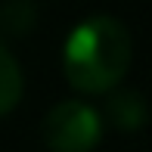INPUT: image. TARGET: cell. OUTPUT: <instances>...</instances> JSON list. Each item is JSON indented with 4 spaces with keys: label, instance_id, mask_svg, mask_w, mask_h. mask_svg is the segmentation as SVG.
<instances>
[{
    "label": "cell",
    "instance_id": "obj_2",
    "mask_svg": "<svg viewBox=\"0 0 152 152\" xmlns=\"http://www.w3.org/2000/svg\"><path fill=\"white\" fill-rule=\"evenodd\" d=\"M102 137V121L81 99H62L44 118V143L53 152H90Z\"/></svg>",
    "mask_w": 152,
    "mask_h": 152
},
{
    "label": "cell",
    "instance_id": "obj_4",
    "mask_svg": "<svg viewBox=\"0 0 152 152\" xmlns=\"http://www.w3.org/2000/svg\"><path fill=\"white\" fill-rule=\"evenodd\" d=\"M22 99V68L16 56L0 44V115L12 112Z\"/></svg>",
    "mask_w": 152,
    "mask_h": 152
},
{
    "label": "cell",
    "instance_id": "obj_3",
    "mask_svg": "<svg viewBox=\"0 0 152 152\" xmlns=\"http://www.w3.org/2000/svg\"><path fill=\"white\" fill-rule=\"evenodd\" d=\"M106 115L118 130H140L146 121V102L137 90H118L109 96Z\"/></svg>",
    "mask_w": 152,
    "mask_h": 152
},
{
    "label": "cell",
    "instance_id": "obj_5",
    "mask_svg": "<svg viewBox=\"0 0 152 152\" xmlns=\"http://www.w3.org/2000/svg\"><path fill=\"white\" fill-rule=\"evenodd\" d=\"M34 25H37V6H34V0H6L0 6V31L22 37V34L34 31Z\"/></svg>",
    "mask_w": 152,
    "mask_h": 152
},
{
    "label": "cell",
    "instance_id": "obj_1",
    "mask_svg": "<svg viewBox=\"0 0 152 152\" xmlns=\"http://www.w3.org/2000/svg\"><path fill=\"white\" fill-rule=\"evenodd\" d=\"M65 78L81 93H106L130 68V34L112 16L84 19L65 40Z\"/></svg>",
    "mask_w": 152,
    "mask_h": 152
}]
</instances>
